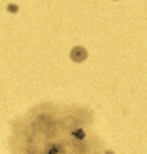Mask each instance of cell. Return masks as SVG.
Instances as JSON below:
<instances>
[{
  "label": "cell",
  "mask_w": 147,
  "mask_h": 154,
  "mask_svg": "<svg viewBox=\"0 0 147 154\" xmlns=\"http://www.w3.org/2000/svg\"><path fill=\"white\" fill-rule=\"evenodd\" d=\"M92 115L77 104L33 105L12 124L10 154H107Z\"/></svg>",
  "instance_id": "6da1fadb"
},
{
  "label": "cell",
  "mask_w": 147,
  "mask_h": 154,
  "mask_svg": "<svg viewBox=\"0 0 147 154\" xmlns=\"http://www.w3.org/2000/svg\"><path fill=\"white\" fill-rule=\"evenodd\" d=\"M87 49L84 46H75L71 51V59L74 60V62H84V60L87 59Z\"/></svg>",
  "instance_id": "7a4b0ae2"
}]
</instances>
